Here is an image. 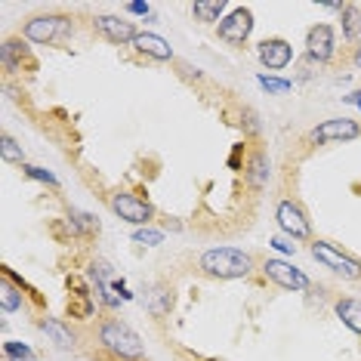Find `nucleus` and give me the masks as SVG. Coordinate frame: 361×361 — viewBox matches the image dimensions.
<instances>
[{
  "label": "nucleus",
  "mask_w": 361,
  "mask_h": 361,
  "mask_svg": "<svg viewBox=\"0 0 361 361\" xmlns=\"http://www.w3.org/2000/svg\"><path fill=\"white\" fill-rule=\"evenodd\" d=\"M250 266L253 259L235 247H213L201 257V269L213 278H244L250 272Z\"/></svg>",
  "instance_id": "f257e3e1"
},
{
  "label": "nucleus",
  "mask_w": 361,
  "mask_h": 361,
  "mask_svg": "<svg viewBox=\"0 0 361 361\" xmlns=\"http://www.w3.org/2000/svg\"><path fill=\"white\" fill-rule=\"evenodd\" d=\"M102 346L121 358H142V340L130 331L124 322H105L102 324Z\"/></svg>",
  "instance_id": "f03ea898"
},
{
  "label": "nucleus",
  "mask_w": 361,
  "mask_h": 361,
  "mask_svg": "<svg viewBox=\"0 0 361 361\" xmlns=\"http://www.w3.org/2000/svg\"><path fill=\"white\" fill-rule=\"evenodd\" d=\"M312 257L322 262V266L331 269V272L343 275V278H349V281H355V278H361V266H358V259L346 257V253L336 250L334 244H327V241H315V244H312Z\"/></svg>",
  "instance_id": "7ed1b4c3"
},
{
  "label": "nucleus",
  "mask_w": 361,
  "mask_h": 361,
  "mask_svg": "<svg viewBox=\"0 0 361 361\" xmlns=\"http://www.w3.org/2000/svg\"><path fill=\"white\" fill-rule=\"evenodd\" d=\"M71 31V22L62 19V16H37L25 25V37L35 40V44H53V40H62Z\"/></svg>",
  "instance_id": "20e7f679"
},
{
  "label": "nucleus",
  "mask_w": 361,
  "mask_h": 361,
  "mask_svg": "<svg viewBox=\"0 0 361 361\" xmlns=\"http://www.w3.org/2000/svg\"><path fill=\"white\" fill-rule=\"evenodd\" d=\"M361 133L355 121L349 118H334V121H324V124H318L315 130L309 133L312 142L324 145V142H343V139H355Z\"/></svg>",
  "instance_id": "39448f33"
},
{
  "label": "nucleus",
  "mask_w": 361,
  "mask_h": 361,
  "mask_svg": "<svg viewBox=\"0 0 361 361\" xmlns=\"http://www.w3.org/2000/svg\"><path fill=\"white\" fill-rule=\"evenodd\" d=\"M111 210L118 213L121 219H127V223L133 226H145L152 219V207L145 201H139L136 195H127V192H118L111 198Z\"/></svg>",
  "instance_id": "423d86ee"
},
{
  "label": "nucleus",
  "mask_w": 361,
  "mask_h": 361,
  "mask_svg": "<svg viewBox=\"0 0 361 361\" xmlns=\"http://www.w3.org/2000/svg\"><path fill=\"white\" fill-rule=\"evenodd\" d=\"M262 272H266L269 278H272L275 284L287 287V290H306L309 287V278L300 272V269L287 266V262L281 259H266V266H262Z\"/></svg>",
  "instance_id": "0eeeda50"
},
{
  "label": "nucleus",
  "mask_w": 361,
  "mask_h": 361,
  "mask_svg": "<svg viewBox=\"0 0 361 361\" xmlns=\"http://www.w3.org/2000/svg\"><path fill=\"white\" fill-rule=\"evenodd\" d=\"M250 31H253L250 10H235L226 22H219V37L228 40V44H244Z\"/></svg>",
  "instance_id": "6e6552de"
},
{
  "label": "nucleus",
  "mask_w": 361,
  "mask_h": 361,
  "mask_svg": "<svg viewBox=\"0 0 361 361\" xmlns=\"http://www.w3.org/2000/svg\"><path fill=\"white\" fill-rule=\"evenodd\" d=\"M96 28H99V35L109 37L111 44H127V40L133 44V40L139 37L133 22L121 19V16H99V19H96Z\"/></svg>",
  "instance_id": "1a4fd4ad"
},
{
  "label": "nucleus",
  "mask_w": 361,
  "mask_h": 361,
  "mask_svg": "<svg viewBox=\"0 0 361 361\" xmlns=\"http://www.w3.org/2000/svg\"><path fill=\"white\" fill-rule=\"evenodd\" d=\"M278 226H281L290 238H309V223H306L302 210L293 201H281V204H278Z\"/></svg>",
  "instance_id": "9d476101"
},
{
  "label": "nucleus",
  "mask_w": 361,
  "mask_h": 361,
  "mask_svg": "<svg viewBox=\"0 0 361 361\" xmlns=\"http://www.w3.org/2000/svg\"><path fill=\"white\" fill-rule=\"evenodd\" d=\"M290 56H293V50H290V44L287 40H262L259 44V62L266 65V68H284L287 62H290Z\"/></svg>",
  "instance_id": "9b49d317"
},
{
  "label": "nucleus",
  "mask_w": 361,
  "mask_h": 361,
  "mask_svg": "<svg viewBox=\"0 0 361 361\" xmlns=\"http://www.w3.org/2000/svg\"><path fill=\"white\" fill-rule=\"evenodd\" d=\"M309 53L315 56L318 62H327L331 59V53H334V31H331V25H315L309 31Z\"/></svg>",
  "instance_id": "f8f14e48"
},
{
  "label": "nucleus",
  "mask_w": 361,
  "mask_h": 361,
  "mask_svg": "<svg viewBox=\"0 0 361 361\" xmlns=\"http://www.w3.org/2000/svg\"><path fill=\"white\" fill-rule=\"evenodd\" d=\"M133 47L139 53H145V56H152V59H161V62H167L170 56H173V50H170V44L164 37L158 35H139L133 40Z\"/></svg>",
  "instance_id": "ddd939ff"
},
{
  "label": "nucleus",
  "mask_w": 361,
  "mask_h": 361,
  "mask_svg": "<svg viewBox=\"0 0 361 361\" xmlns=\"http://www.w3.org/2000/svg\"><path fill=\"white\" fill-rule=\"evenodd\" d=\"M336 315L349 331L361 334V300H340L336 302Z\"/></svg>",
  "instance_id": "4468645a"
},
{
  "label": "nucleus",
  "mask_w": 361,
  "mask_h": 361,
  "mask_svg": "<svg viewBox=\"0 0 361 361\" xmlns=\"http://www.w3.org/2000/svg\"><path fill=\"white\" fill-rule=\"evenodd\" d=\"M170 306H173V290H167L164 284L152 287V293H149V312H152V315L164 318L170 312Z\"/></svg>",
  "instance_id": "2eb2a0df"
},
{
  "label": "nucleus",
  "mask_w": 361,
  "mask_h": 361,
  "mask_svg": "<svg viewBox=\"0 0 361 361\" xmlns=\"http://www.w3.org/2000/svg\"><path fill=\"white\" fill-rule=\"evenodd\" d=\"M343 28H346V37L352 44L361 47V13L358 6H343Z\"/></svg>",
  "instance_id": "dca6fc26"
},
{
  "label": "nucleus",
  "mask_w": 361,
  "mask_h": 361,
  "mask_svg": "<svg viewBox=\"0 0 361 361\" xmlns=\"http://www.w3.org/2000/svg\"><path fill=\"white\" fill-rule=\"evenodd\" d=\"M40 331H44V334H50V336H53L56 343H59L62 349H68L71 343H75V336H71L68 331H65V327H62L59 322H40Z\"/></svg>",
  "instance_id": "f3484780"
},
{
  "label": "nucleus",
  "mask_w": 361,
  "mask_h": 361,
  "mask_svg": "<svg viewBox=\"0 0 361 361\" xmlns=\"http://www.w3.org/2000/svg\"><path fill=\"white\" fill-rule=\"evenodd\" d=\"M226 10V0H210V4H195V16L201 22H216L219 13Z\"/></svg>",
  "instance_id": "a211bd4d"
},
{
  "label": "nucleus",
  "mask_w": 361,
  "mask_h": 361,
  "mask_svg": "<svg viewBox=\"0 0 361 361\" xmlns=\"http://www.w3.org/2000/svg\"><path fill=\"white\" fill-rule=\"evenodd\" d=\"M0 306H4V312H16L22 306V293L10 281H4V287H0Z\"/></svg>",
  "instance_id": "6ab92c4d"
},
{
  "label": "nucleus",
  "mask_w": 361,
  "mask_h": 361,
  "mask_svg": "<svg viewBox=\"0 0 361 361\" xmlns=\"http://www.w3.org/2000/svg\"><path fill=\"white\" fill-rule=\"evenodd\" d=\"M266 179H269V161H266V154H257L250 164V183L253 185H266Z\"/></svg>",
  "instance_id": "aec40b11"
},
{
  "label": "nucleus",
  "mask_w": 361,
  "mask_h": 361,
  "mask_svg": "<svg viewBox=\"0 0 361 361\" xmlns=\"http://www.w3.org/2000/svg\"><path fill=\"white\" fill-rule=\"evenodd\" d=\"M4 352L10 361H35V352H31L25 343H6Z\"/></svg>",
  "instance_id": "412c9836"
},
{
  "label": "nucleus",
  "mask_w": 361,
  "mask_h": 361,
  "mask_svg": "<svg viewBox=\"0 0 361 361\" xmlns=\"http://www.w3.org/2000/svg\"><path fill=\"white\" fill-rule=\"evenodd\" d=\"M133 241L136 244H145V247H154V244L164 241V235L158 232V228H139V232L133 235Z\"/></svg>",
  "instance_id": "4be33fe9"
},
{
  "label": "nucleus",
  "mask_w": 361,
  "mask_h": 361,
  "mask_svg": "<svg viewBox=\"0 0 361 361\" xmlns=\"http://www.w3.org/2000/svg\"><path fill=\"white\" fill-rule=\"evenodd\" d=\"M0 152H4V161H19V164H22V149L16 145L13 136H4V139H0Z\"/></svg>",
  "instance_id": "5701e85b"
},
{
  "label": "nucleus",
  "mask_w": 361,
  "mask_h": 361,
  "mask_svg": "<svg viewBox=\"0 0 361 361\" xmlns=\"http://www.w3.org/2000/svg\"><path fill=\"white\" fill-rule=\"evenodd\" d=\"M259 84L266 87L269 93H287V90H290L287 80H278V78H269V75H259Z\"/></svg>",
  "instance_id": "b1692460"
},
{
  "label": "nucleus",
  "mask_w": 361,
  "mask_h": 361,
  "mask_svg": "<svg viewBox=\"0 0 361 361\" xmlns=\"http://www.w3.org/2000/svg\"><path fill=\"white\" fill-rule=\"evenodd\" d=\"M25 173L31 179H40V183H47V185H56V176L50 173V170H44V167H25Z\"/></svg>",
  "instance_id": "393cba45"
},
{
  "label": "nucleus",
  "mask_w": 361,
  "mask_h": 361,
  "mask_svg": "<svg viewBox=\"0 0 361 361\" xmlns=\"http://www.w3.org/2000/svg\"><path fill=\"white\" fill-rule=\"evenodd\" d=\"M71 219H75V226L80 232H96V228H99L93 223V216H87V213H71Z\"/></svg>",
  "instance_id": "a878e982"
},
{
  "label": "nucleus",
  "mask_w": 361,
  "mask_h": 361,
  "mask_svg": "<svg viewBox=\"0 0 361 361\" xmlns=\"http://www.w3.org/2000/svg\"><path fill=\"white\" fill-rule=\"evenodd\" d=\"M68 312H71V315H80V318H90V312H93V309H90V302L84 300V302H75V306H68Z\"/></svg>",
  "instance_id": "bb28decb"
},
{
  "label": "nucleus",
  "mask_w": 361,
  "mask_h": 361,
  "mask_svg": "<svg viewBox=\"0 0 361 361\" xmlns=\"http://www.w3.org/2000/svg\"><path fill=\"white\" fill-rule=\"evenodd\" d=\"M127 10H130V13H136V16H149V13H152V6H149V4H136V0H133V4H127Z\"/></svg>",
  "instance_id": "cd10ccee"
},
{
  "label": "nucleus",
  "mask_w": 361,
  "mask_h": 361,
  "mask_svg": "<svg viewBox=\"0 0 361 361\" xmlns=\"http://www.w3.org/2000/svg\"><path fill=\"white\" fill-rule=\"evenodd\" d=\"M272 247L281 250V253H293V244H287L284 238H272Z\"/></svg>",
  "instance_id": "c85d7f7f"
},
{
  "label": "nucleus",
  "mask_w": 361,
  "mask_h": 361,
  "mask_svg": "<svg viewBox=\"0 0 361 361\" xmlns=\"http://www.w3.org/2000/svg\"><path fill=\"white\" fill-rule=\"evenodd\" d=\"M349 99H352V102H355V105H358V109H361V93H355V96H349Z\"/></svg>",
  "instance_id": "c756f323"
},
{
  "label": "nucleus",
  "mask_w": 361,
  "mask_h": 361,
  "mask_svg": "<svg viewBox=\"0 0 361 361\" xmlns=\"http://www.w3.org/2000/svg\"><path fill=\"white\" fill-rule=\"evenodd\" d=\"M355 65H358V68H361V47H358V53H355Z\"/></svg>",
  "instance_id": "7c9ffc66"
}]
</instances>
